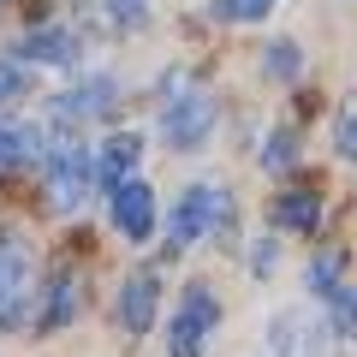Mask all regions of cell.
Returning a JSON list of instances; mask_svg holds the SVG:
<instances>
[{
	"label": "cell",
	"mask_w": 357,
	"mask_h": 357,
	"mask_svg": "<svg viewBox=\"0 0 357 357\" xmlns=\"http://www.w3.org/2000/svg\"><path fill=\"white\" fill-rule=\"evenodd\" d=\"M208 126H215V102H208L185 72H173L161 84V137L173 143V149H197V143L208 137Z\"/></svg>",
	"instance_id": "obj_1"
},
{
	"label": "cell",
	"mask_w": 357,
	"mask_h": 357,
	"mask_svg": "<svg viewBox=\"0 0 357 357\" xmlns=\"http://www.w3.org/2000/svg\"><path fill=\"white\" fill-rule=\"evenodd\" d=\"M30 286H36V250L24 232L0 227V328H24Z\"/></svg>",
	"instance_id": "obj_2"
},
{
	"label": "cell",
	"mask_w": 357,
	"mask_h": 357,
	"mask_svg": "<svg viewBox=\"0 0 357 357\" xmlns=\"http://www.w3.org/2000/svg\"><path fill=\"white\" fill-rule=\"evenodd\" d=\"M89 185H96V161L84 155V143L54 137L48 143V203L60 208V215H77L84 197H89Z\"/></svg>",
	"instance_id": "obj_3"
},
{
	"label": "cell",
	"mask_w": 357,
	"mask_h": 357,
	"mask_svg": "<svg viewBox=\"0 0 357 357\" xmlns=\"http://www.w3.org/2000/svg\"><path fill=\"white\" fill-rule=\"evenodd\" d=\"M227 220H232V197L220 185H191L173 203V244H197L208 232H220Z\"/></svg>",
	"instance_id": "obj_4"
},
{
	"label": "cell",
	"mask_w": 357,
	"mask_h": 357,
	"mask_svg": "<svg viewBox=\"0 0 357 357\" xmlns=\"http://www.w3.org/2000/svg\"><path fill=\"white\" fill-rule=\"evenodd\" d=\"M215 321H220V298L208 292V286H185L173 333H167V351L173 357H203V340L215 333Z\"/></svg>",
	"instance_id": "obj_5"
},
{
	"label": "cell",
	"mask_w": 357,
	"mask_h": 357,
	"mask_svg": "<svg viewBox=\"0 0 357 357\" xmlns=\"http://www.w3.org/2000/svg\"><path fill=\"white\" fill-rule=\"evenodd\" d=\"M155 304H161V274H155V268H131L126 286H119V328L149 333L155 328Z\"/></svg>",
	"instance_id": "obj_6"
},
{
	"label": "cell",
	"mask_w": 357,
	"mask_h": 357,
	"mask_svg": "<svg viewBox=\"0 0 357 357\" xmlns=\"http://www.w3.org/2000/svg\"><path fill=\"white\" fill-rule=\"evenodd\" d=\"M114 227H119V238H131V244L155 232V191L143 178H126L114 191Z\"/></svg>",
	"instance_id": "obj_7"
},
{
	"label": "cell",
	"mask_w": 357,
	"mask_h": 357,
	"mask_svg": "<svg viewBox=\"0 0 357 357\" xmlns=\"http://www.w3.org/2000/svg\"><path fill=\"white\" fill-rule=\"evenodd\" d=\"M137 161H143V137L137 131H114L102 143V155H96V185H107V197H114L126 178H137Z\"/></svg>",
	"instance_id": "obj_8"
},
{
	"label": "cell",
	"mask_w": 357,
	"mask_h": 357,
	"mask_svg": "<svg viewBox=\"0 0 357 357\" xmlns=\"http://www.w3.org/2000/svg\"><path fill=\"white\" fill-rule=\"evenodd\" d=\"M268 340H274V357H321V345H328L316 316H304V310H280L274 328H268Z\"/></svg>",
	"instance_id": "obj_9"
},
{
	"label": "cell",
	"mask_w": 357,
	"mask_h": 357,
	"mask_svg": "<svg viewBox=\"0 0 357 357\" xmlns=\"http://www.w3.org/2000/svg\"><path fill=\"white\" fill-rule=\"evenodd\" d=\"M114 77H89V84H77V89H66L60 102H54V119H96V114H107L114 107Z\"/></svg>",
	"instance_id": "obj_10"
},
{
	"label": "cell",
	"mask_w": 357,
	"mask_h": 357,
	"mask_svg": "<svg viewBox=\"0 0 357 357\" xmlns=\"http://www.w3.org/2000/svg\"><path fill=\"white\" fill-rule=\"evenodd\" d=\"M268 220L280 232H316L321 227V197L316 191H280L274 208H268Z\"/></svg>",
	"instance_id": "obj_11"
},
{
	"label": "cell",
	"mask_w": 357,
	"mask_h": 357,
	"mask_svg": "<svg viewBox=\"0 0 357 357\" xmlns=\"http://www.w3.org/2000/svg\"><path fill=\"white\" fill-rule=\"evenodd\" d=\"M18 54H24V60H42V66H72L77 60V36L60 30V24H42V30H30V36L18 42Z\"/></svg>",
	"instance_id": "obj_12"
},
{
	"label": "cell",
	"mask_w": 357,
	"mask_h": 357,
	"mask_svg": "<svg viewBox=\"0 0 357 357\" xmlns=\"http://www.w3.org/2000/svg\"><path fill=\"white\" fill-rule=\"evenodd\" d=\"M42 155V131L36 126H18V119H0V178L18 173L24 161Z\"/></svg>",
	"instance_id": "obj_13"
},
{
	"label": "cell",
	"mask_w": 357,
	"mask_h": 357,
	"mask_svg": "<svg viewBox=\"0 0 357 357\" xmlns=\"http://www.w3.org/2000/svg\"><path fill=\"white\" fill-rule=\"evenodd\" d=\"M77 274L72 268H60V274H54V286H48V304H42V328H66V321L77 316Z\"/></svg>",
	"instance_id": "obj_14"
},
{
	"label": "cell",
	"mask_w": 357,
	"mask_h": 357,
	"mask_svg": "<svg viewBox=\"0 0 357 357\" xmlns=\"http://www.w3.org/2000/svg\"><path fill=\"white\" fill-rule=\"evenodd\" d=\"M340 268H345V256L340 250H321L316 262H310V292H340Z\"/></svg>",
	"instance_id": "obj_15"
},
{
	"label": "cell",
	"mask_w": 357,
	"mask_h": 357,
	"mask_svg": "<svg viewBox=\"0 0 357 357\" xmlns=\"http://www.w3.org/2000/svg\"><path fill=\"white\" fill-rule=\"evenodd\" d=\"M280 6V0H215V13L227 18V24H256V18H268Z\"/></svg>",
	"instance_id": "obj_16"
},
{
	"label": "cell",
	"mask_w": 357,
	"mask_h": 357,
	"mask_svg": "<svg viewBox=\"0 0 357 357\" xmlns=\"http://www.w3.org/2000/svg\"><path fill=\"white\" fill-rule=\"evenodd\" d=\"M24 96H30L24 60H0V107H6V102H24Z\"/></svg>",
	"instance_id": "obj_17"
},
{
	"label": "cell",
	"mask_w": 357,
	"mask_h": 357,
	"mask_svg": "<svg viewBox=\"0 0 357 357\" xmlns=\"http://www.w3.org/2000/svg\"><path fill=\"white\" fill-rule=\"evenodd\" d=\"M333 333L357 340V286H340L333 292Z\"/></svg>",
	"instance_id": "obj_18"
},
{
	"label": "cell",
	"mask_w": 357,
	"mask_h": 357,
	"mask_svg": "<svg viewBox=\"0 0 357 357\" xmlns=\"http://www.w3.org/2000/svg\"><path fill=\"white\" fill-rule=\"evenodd\" d=\"M298 66H304V54H298L292 42H274V48H268V72L280 77V84H292V77H298Z\"/></svg>",
	"instance_id": "obj_19"
},
{
	"label": "cell",
	"mask_w": 357,
	"mask_h": 357,
	"mask_svg": "<svg viewBox=\"0 0 357 357\" xmlns=\"http://www.w3.org/2000/svg\"><path fill=\"white\" fill-rule=\"evenodd\" d=\"M262 161L274 167V173H286V167L298 161V131H274V143L262 149Z\"/></svg>",
	"instance_id": "obj_20"
},
{
	"label": "cell",
	"mask_w": 357,
	"mask_h": 357,
	"mask_svg": "<svg viewBox=\"0 0 357 357\" xmlns=\"http://www.w3.org/2000/svg\"><path fill=\"white\" fill-rule=\"evenodd\" d=\"M333 149H340L345 161H357V107L340 114V126H333Z\"/></svg>",
	"instance_id": "obj_21"
},
{
	"label": "cell",
	"mask_w": 357,
	"mask_h": 357,
	"mask_svg": "<svg viewBox=\"0 0 357 357\" xmlns=\"http://www.w3.org/2000/svg\"><path fill=\"white\" fill-rule=\"evenodd\" d=\"M102 6L119 18V24H143V6H149V0H102Z\"/></svg>",
	"instance_id": "obj_22"
},
{
	"label": "cell",
	"mask_w": 357,
	"mask_h": 357,
	"mask_svg": "<svg viewBox=\"0 0 357 357\" xmlns=\"http://www.w3.org/2000/svg\"><path fill=\"white\" fill-rule=\"evenodd\" d=\"M250 262H256V268L268 274V268H274V244H256V250H250Z\"/></svg>",
	"instance_id": "obj_23"
}]
</instances>
